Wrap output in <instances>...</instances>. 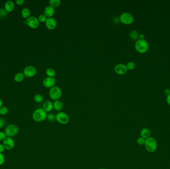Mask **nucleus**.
<instances>
[{"instance_id":"obj_18","label":"nucleus","mask_w":170,"mask_h":169,"mask_svg":"<svg viewBox=\"0 0 170 169\" xmlns=\"http://www.w3.org/2000/svg\"><path fill=\"white\" fill-rule=\"evenodd\" d=\"M53 104V109L56 111L59 112H61V110L63 108V104L59 100L54 101Z\"/></svg>"},{"instance_id":"obj_31","label":"nucleus","mask_w":170,"mask_h":169,"mask_svg":"<svg viewBox=\"0 0 170 169\" xmlns=\"http://www.w3.org/2000/svg\"><path fill=\"white\" fill-rule=\"evenodd\" d=\"M7 135L4 132L0 131V142H3L7 138Z\"/></svg>"},{"instance_id":"obj_1","label":"nucleus","mask_w":170,"mask_h":169,"mask_svg":"<svg viewBox=\"0 0 170 169\" xmlns=\"http://www.w3.org/2000/svg\"><path fill=\"white\" fill-rule=\"evenodd\" d=\"M47 114L43 108H38L32 113V118L34 121L40 123L47 118Z\"/></svg>"},{"instance_id":"obj_36","label":"nucleus","mask_w":170,"mask_h":169,"mask_svg":"<svg viewBox=\"0 0 170 169\" xmlns=\"http://www.w3.org/2000/svg\"><path fill=\"white\" fill-rule=\"evenodd\" d=\"M164 93L166 95L169 96L170 95V90L169 89H165L164 90Z\"/></svg>"},{"instance_id":"obj_40","label":"nucleus","mask_w":170,"mask_h":169,"mask_svg":"<svg viewBox=\"0 0 170 169\" xmlns=\"http://www.w3.org/2000/svg\"><path fill=\"white\" fill-rule=\"evenodd\" d=\"M105 169V168H100V169Z\"/></svg>"},{"instance_id":"obj_32","label":"nucleus","mask_w":170,"mask_h":169,"mask_svg":"<svg viewBox=\"0 0 170 169\" xmlns=\"http://www.w3.org/2000/svg\"><path fill=\"white\" fill-rule=\"evenodd\" d=\"M5 162V157L3 153H0V166L3 165Z\"/></svg>"},{"instance_id":"obj_37","label":"nucleus","mask_w":170,"mask_h":169,"mask_svg":"<svg viewBox=\"0 0 170 169\" xmlns=\"http://www.w3.org/2000/svg\"><path fill=\"white\" fill-rule=\"evenodd\" d=\"M166 101L167 103V104L170 106V95L169 96H167V98H166Z\"/></svg>"},{"instance_id":"obj_23","label":"nucleus","mask_w":170,"mask_h":169,"mask_svg":"<svg viewBox=\"0 0 170 169\" xmlns=\"http://www.w3.org/2000/svg\"><path fill=\"white\" fill-rule=\"evenodd\" d=\"M61 4V1L60 0H50V6L54 8L60 6Z\"/></svg>"},{"instance_id":"obj_9","label":"nucleus","mask_w":170,"mask_h":169,"mask_svg":"<svg viewBox=\"0 0 170 169\" xmlns=\"http://www.w3.org/2000/svg\"><path fill=\"white\" fill-rule=\"evenodd\" d=\"M23 74L26 77H32L37 74V69L32 66H28L23 70Z\"/></svg>"},{"instance_id":"obj_17","label":"nucleus","mask_w":170,"mask_h":169,"mask_svg":"<svg viewBox=\"0 0 170 169\" xmlns=\"http://www.w3.org/2000/svg\"><path fill=\"white\" fill-rule=\"evenodd\" d=\"M140 135L141 137L145 139H147L151 136V131L148 128L144 127L143 128L140 132Z\"/></svg>"},{"instance_id":"obj_22","label":"nucleus","mask_w":170,"mask_h":169,"mask_svg":"<svg viewBox=\"0 0 170 169\" xmlns=\"http://www.w3.org/2000/svg\"><path fill=\"white\" fill-rule=\"evenodd\" d=\"M46 74L47 77H54L56 75V72L52 68H48L46 71Z\"/></svg>"},{"instance_id":"obj_16","label":"nucleus","mask_w":170,"mask_h":169,"mask_svg":"<svg viewBox=\"0 0 170 169\" xmlns=\"http://www.w3.org/2000/svg\"><path fill=\"white\" fill-rule=\"evenodd\" d=\"M4 7L5 10L7 13H10L13 10L15 7V4L12 1H7L4 4Z\"/></svg>"},{"instance_id":"obj_8","label":"nucleus","mask_w":170,"mask_h":169,"mask_svg":"<svg viewBox=\"0 0 170 169\" xmlns=\"http://www.w3.org/2000/svg\"><path fill=\"white\" fill-rule=\"evenodd\" d=\"M25 23L29 28L32 29H36L38 28L39 25V22L38 18L35 16H30L27 19Z\"/></svg>"},{"instance_id":"obj_14","label":"nucleus","mask_w":170,"mask_h":169,"mask_svg":"<svg viewBox=\"0 0 170 169\" xmlns=\"http://www.w3.org/2000/svg\"><path fill=\"white\" fill-rule=\"evenodd\" d=\"M55 13V9L51 6H47L44 10V15L46 16L47 18L52 17Z\"/></svg>"},{"instance_id":"obj_39","label":"nucleus","mask_w":170,"mask_h":169,"mask_svg":"<svg viewBox=\"0 0 170 169\" xmlns=\"http://www.w3.org/2000/svg\"><path fill=\"white\" fill-rule=\"evenodd\" d=\"M3 101H2V100H1V99L0 98V108H1V107L3 106Z\"/></svg>"},{"instance_id":"obj_28","label":"nucleus","mask_w":170,"mask_h":169,"mask_svg":"<svg viewBox=\"0 0 170 169\" xmlns=\"http://www.w3.org/2000/svg\"><path fill=\"white\" fill-rule=\"evenodd\" d=\"M145 139H146L143 138V137H139L137 138L136 140L137 143L138 144V145H144L145 144Z\"/></svg>"},{"instance_id":"obj_34","label":"nucleus","mask_w":170,"mask_h":169,"mask_svg":"<svg viewBox=\"0 0 170 169\" xmlns=\"http://www.w3.org/2000/svg\"><path fill=\"white\" fill-rule=\"evenodd\" d=\"M5 150L6 149L3 143H0V153H3Z\"/></svg>"},{"instance_id":"obj_7","label":"nucleus","mask_w":170,"mask_h":169,"mask_svg":"<svg viewBox=\"0 0 170 169\" xmlns=\"http://www.w3.org/2000/svg\"><path fill=\"white\" fill-rule=\"evenodd\" d=\"M56 121L60 124L65 125L68 124L70 118L68 115L64 112H59L55 115Z\"/></svg>"},{"instance_id":"obj_12","label":"nucleus","mask_w":170,"mask_h":169,"mask_svg":"<svg viewBox=\"0 0 170 169\" xmlns=\"http://www.w3.org/2000/svg\"><path fill=\"white\" fill-rule=\"evenodd\" d=\"M56 80L54 77H46L43 80V85L46 88H52L55 84Z\"/></svg>"},{"instance_id":"obj_26","label":"nucleus","mask_w":170,"mask_h":169,"mask_svg":"<svg viewBox=\"0 0 170 169\" xmlns=\"http://www.w3.org/2000/svg\"><path fill=\"white\" fill-rule=\"evenodd\" d=\"M126 66H127V70L132 71V70H133V69L135 68V64L134 62H128L127 63Z\"/></svg>"},{"instance_id":"obj_11","label":"nucleus","mask_w":170,"mask_h":169,"mask_svg":"<svg viewBox=\"0 0 170 169\" xmlns=\"http://www.w3.org/2000/svg\"><path fill=\"white\" fill-rule=\"evenodd\" d=\"M114 70L115 72L119 75L125 74L128 71L126 65L121 63H119L115 66Z\"/></svg>"},{"instance_id":"obj_33","label":"nucleus","mask_w":170,"mask_h":169,"mask_svg":"<svg viewBox=\"0 0 170 169\" xmlns=\"http://www.w3.org/2000/svg\"><path fill=\"white\" fill-rule=\"evenodd\" d=\"M6 124V121L4 119L1 118H0V129L4 127V126Z\"/></svg>"},{"instance_id":"obj_38","label":"nucleus","mask_w":170,"mask_h":169,"mask_svg":"<svg viewBox=\"0 0 170 169\" xmlns=\"http://www.w3.org/2000/svg\"><path fill=\"white\" fill-rule=\"evenodd\" d=\"M139 39H144L145 38V35L143 34H139Z\"/></svg>"},{"instance_id":"obj_13","label":"nucleus","mask_w":170,"mask_h":169,"mask_svg":"<svg viewBox=\"0 0 170 169\" xmlns=\"http://www.w3.org/2000/svg\"><path fill=\"white\" fill-rule=\"evenodd\" d=\"M45 25L46 26L47 28L50 31L54 30L56 28V20L53 17L47 18L46 21L45 22Z\"/></svg>"},{"instance_id":"obj_25","label":"nucleus","mask_w":170,"mask_h":169,"mask_svg":"<svg viewBox=\"0 0 170 169\" xmlns=\"http://www.w3.org/2000/svg\"><path fill=\"white\" fill-rule=\"evenodd\" d=\"M8 112H9V109L7 107L3 106L1 108H0V115L4 116L7 114Z\"/></svg>"},{"instance_id":"obj_5","label":"nucleus","mask_w":170,"mask_h":169,"mask_svg":"<svg viewBox=\"0 0 170 169\" xmlns=\"http://www.w3.org/2000/svg\"><path fill=\"white\" fill-rule=\"evenodd\" d=\"M62 90L59 87L54 86L50 89L49 96L51 100L56 101L58 100L62 96Z\"/></svg>"},{"instance_id":"obj_2","label":"nucleus","mask_w":170,"mask_h":169,"mask_svg":"<svg viewBox=\"0 0 170 169\" xmlns=\"http://www.w3.org/2000/svg\"><path fill=\"white\" fill-rule=\"evenodd\" d=\"M148 48V43L145 39H139L135 42V49L139 53H145Z\"/></svg>"},{"instance_id":"obj_20","label":"nucleus","mask_w":170,"mask_h":169,"mask_svg":"<svg viewBox=\"0 0 170 169\" xmlns=\"http://www.w3.org/2000/svg\"><path fill=\"white\" fill-rule=\"evenodd\" d=\"M130 39H132L133 40L137 41L139 39V34L136 31H132L130 33Z\"/></svg>"},{"instance_id":"obj_30","label":"nucleus","mask_w":170,"mask_h":169,"mask_svg":"<svg viewBox=\"0 0 170 169\" xmlns=\"http://www.w3.org/2000/svg\"><path fill=\"white\" fill-rule=\"evenodd\" d=\"M7 12L3 8L0 9V17H4L7 16Z\"/></svg>"},{"instance_id":"obj_27","label":"nucleus","mask_w":170,"mask_h":169,"mask_svg":"<svg viewBox=\"0 0 170 169\" xmlns=\"http://www.w3.org/2000/svg\"><path fill=\"white\" fill-rule=\"evenodd\" d=\"M48 121H50V122H53V121H56V117L55 115L53 114H49L47 115V118Z\"/></svg>"},{"instance_id":"obj_29","label":"nucleus","mask_w":170,"mask_h":169,"mask_svg":"<svg viewBox=\"0 0 170 169\" xmlns=\"http://www.w3.org/2000/svg\"><path fill=\"white\" fill-rule=\"evenodd\" d=\"M47 19V17L45 16L44 14H41V15H39L38 17V19L39 20V22H45L46 21Z\"/></svg>"},{"instance_id":"obj_6","label":"nucleus","mask_w":170,"mask_h":169,"mask_svg":"<svg viewBox=\"0 0 170 169\" xmlns=\"http://www.w3.org/2000/svg\"><path fill=\"white\" fill-rule=\"evenodd\" d=\"M119 21L124 25H130L134 22V16L131 13L128 12H124L119 17Z\"/></svg>"},{"instance_id":"obj_35","label":"nucleus","mask_w":170,"mask_h":169,"mask_svg":"<svg viewBox=\"0 0 170 169\" xmlns=\"http://www.w3.org/2000/svg\"><path fill=\"white\" fill-rule=\"evenodd\" d=\"M24 2H25L24 0H16V4H18L19 6H21L23 4Z\"/></svg>"},{"instance_id":"obj_15","label":"nucleus","mask_w":170,"mask_h":169,"mask_svg":"<svg viewBox=\"0 0 170 169\" xmlns=\"http://www.w3.org/2000/svg\"><path fill=\"white\" fill-rule=\"evenodd\" d=\"M42 108L46 113L50 112L53 109V104L49 100H47L43 104Z\"/></svg>"},{"instance_id":"obj_4","label":"nucleus","mask_w":170,"mask_h":169,"mask_svg":"<svg viewBox=\"0 0 170 169\" xmlns=\"http://www.w3.org/2000/svg\"><path fill=\"white\" fill-rule=\"evenodd\" d=\"M19 129L16 124H10L7 125L4 129V133L7 137H13L19 133Z\"/></svg>"},{"instance_id":"obj_19","label":"nucleus","mask_w":170,"mask_h":169,"mask_svg":"<svg viewBox=\"0 0 170 169\" xmlns=\"http://www.w3.org/2000/svg\"><path fill=\"white\" fill-rule=\"evenodd\" d=\"M21 14H22V17L24 18V19H28L30 17V16H31V10L28 7H25V8H23L22 10Z\"/></svg>"},{"instance_id":"obj_3","label":"nucleus","mask_w":170,"mask_h":169,"mask_svg":"<svg viewBox=\"0 0 170 169\" xmlns=\"http://www.w3.org/2000/svg\"><path fill=\"white\" fill-rule=\"evenodd\" d=\"M144 146L148 152L153 153L155 152L157 148V142L154 137H149L146 139Z\"/></svg>"},{"instance_id":"obj_21","label":"nucleus","mask_w":170,"mask_h":169,"mask_svg":"<svg viewBox=\"0 0 170 169\" xmlns=\"http://www.w3.org/2000/svg\"><path fill=\"white\" fill-rule=\"evenodd\" d=\"M25 77V75L22 72H19L16 74L14 77V80L16 83H20L23 80Z\"/></svg>"},{"instance_id":"obj_10","label":"nucleus","mask_w":170,"mask_h":169,"mask_svg":"<svg viewBox=\"0 0 170 169\" xmlns=\"http://www.w3.org/2000/svg\"><path fill=\"white\" fill-rule=\"evenodd\" d=\"M3 144L7 150H11L15 147V141L12 137H7L3 142Z\"/></svg>"},{"instance_id":"obj_24","label":"nucleus","mask_w":170,"mask_h":169,"mask_svg":"<svg viewBox=\"0 0 170 169\" xmlns=\"http://www.w3.org/2000/svg\"><path fill=\"white\" fill-rule=\"evenodd\" d=\"M43 97L40 94H36L34 96V100L37 103L42 102L43 101Z\"/></svg>"}]
</instances>
